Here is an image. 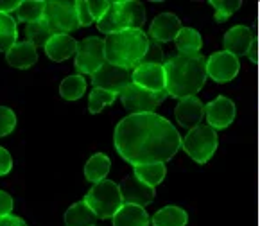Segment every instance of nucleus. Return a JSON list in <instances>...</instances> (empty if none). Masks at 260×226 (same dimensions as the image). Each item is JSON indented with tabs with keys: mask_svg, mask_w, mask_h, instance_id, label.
Segmentation results:
<instances>
[{
	"mask_svg": "<svg viewBox=\"0 0 260 226\" xmlns=\"http://www.w3.org/2000/svg\"><path fill=\"white\" fill-rule=\"evenodd\" d=\"M203 115H205V106L196 95L181 99L176 106V119L185 127H192V130L198 127L201 124V120H203Z\"/></svg>",
	"mask_w": 260,
	"mask_h": 226,
	"instance_id": "obj_17",
	"label": "nucleus"
},
{
	"mask_svg": "<svg viewBox=\"0 0 260 226\" xmlns=\"http://www.w3.org/2000/svg\"><path fill=\"white\" fill-rule=\"evenodd\" d=\"M110 167H111L110 158L103 153H97L84 165V176H86L88 181L99 183V181L106 180L108 173H110Z\"/></svg>",
	"mask_w": 260,
	"mask_h": 226,
	"instance_id": "obj_23",
	"label": "nucleus"
},
{
	"mask_svg": "<svg viewBox=\"0 0 260 226\" xmlns=\"http://www.w3.org/2000/svg\"><path fill=\"white\" fill-rule=\"evenodd\" d=\"M16 20L6 13H0V52H8L16 43Z\"/></svg>",
	"mask_w": 260,
	"mask_h": 226,
	"instance_id": "obj_27",
	"label": "nucleus"
},
{
	"mask_svg": "<svg viewBox=\"0 0 260 226\" xmlns=\"http://www.w3.org/2000/svg\"><path fill=\"white\" fill-rule=\"evenodd\" d=\"M205 115H207L208 126L214 130H224L235 119V104L228 97H217L210 101L205 106Z\"/></svg>",
	"mask_w": 260,
	"mask_h": 226,
	"instance_id": "obj_14",
	"label": "nucleus"
},
{
	"mask_svg": "<svg viewBox=\"0 0 260 226\" xmlns=\"http://www.w3.org/2000/svg\"><path fill=\"white\" fill-rule=\"evenodd\" d=\"M167 95V92H149V90L131 83L120 93V99H122L124 108L129 111V115H138V113H153V110H156Z\"/></svg>",
	"mask_w": 260,
	"mask_h": 226,
	"instance_id": "obj_8",
	"label": "nucleus"
},
{
	"mask_svg": "<svg viewBox=\"0 0 260 226\" xmlns=\"http://www.w3.org/2000/svg\"><path fill=\"white\" fill-rule=\"evenodd\" d=\"M15 127H16L15 111L8 106H0V138L8 137Z\"/></svg>",
	"mask_w": 260,
	"mask_h": 226,
	"instance_id": "obj_32",
	"label": "nucleus"
},
{
	"mask_svg": "<svg viewBox=\"0 0 260 226\" xmlns=\"http://www.w3.org/2000/svg\"><path fill=\"white\" fill-rule=\"evenodd\" d=\"M181 31V22L176 15L172 13H161L153 20L149 27V36L158 43H167L176 40Z\"/></svg>",
	"mask_w": 260,
	"mask_h": 226,
	"instance_id": "obj_15",
	"label": "nucleus"
},
{
	"mask_svg": "<svg viewBox=\"0 0 260 226\" xmlns=\"http://www.w3.org/2000/svg\"><path fill=\"white\" fill-rule=\"evenodd\" d=\"M113 226H149V215L144 207L124 203L113 215Z\"/></svg>",
	"mask_w": 260,
	"mask_h": 226,
	"instance_id": "obj_20",
	"label": "nucleus"
},
{
	"mask_svg": "<svg viewBox=\"0 0 260 226\" xmlns=\"http://www.w3.org/2000/svg\"><path fill=\"white\" fill-rule=\"evenodd\" d=\"M0 226H27V224L23 219L15 217V215H8V217L0 219Z\"/></svg>",
	"mask_w": 260,
	"mask_h": 226,
	"instance_id": "obj_38",
	"label": "nucleus"
},
{
	"mask_svg": "<svg viewBox=\"0 0 260 226\" xmlns=\"http://www.w3.org/2000/svg\"><path fill=\"white\" fill-rule=\"evenodd\" d=\"M133 83L149 92H165L164 65L156 61H144L133 70Z\"/></svg>",
	"mask_w": 260,
	"mask_h": 226,
	"instance_id": "obj_12",
	"label": "nucleus"
},
{
	"mask_svg": "<svg viewBox=\"0 0 260 226\" xmlns=\"http://www.w3.org/2000/svg\"><path fill=\"white\" fill-rule=\"evenodd\" d=\"M13 167V158L8 153V149L0 147V176H6V174L11 171Z\"/></svg>",
	"mask_w": 260,
	"mask_h": 226,
	"instance_id": "obj_36",
	"label": "nucleus"
},
{
	"mask_svg": "<svg viewBox=\"0 0 260 226\" xmlns=\"http://www.w3.org/2000/svg\"><path fill=\"white\" fill-rule=\"evenodd\" d=\"M45 6L47 2H43V0H23L16 9V16H18L20 22L25 23L38 22V20H43Z\"/></svg>",
	"mask_w": 260,
	"mask_h": 226,
	"instance_id": "obj_26",
	"label": "nucleus"
},
{
	"mask_svg": "<svg viewBox=\"0 0 260 226\" xmlns=\"http://www.w3.org/2000/svg\"><path fill=\"white\" fill-rule=\"evenodd\" d=\"M43 20L50 27L54 35H69V33L79 29V18H77L76 2L70 0H54L47 2Z\"/></svg>",
	"mask_w": 260,
	"mask_h": 226,
	"instance_id": "obj_7",
	"label": "nucleus"
},
{
	"mask_svg": "<svg viewBox=\"0 0 260 226\" xmlns=\"http://www.w3.org/2000/svg\"><path fill=\"white\" fill-rule=\"evenodd\" d=\"M18 6H20L18 0H0V13L9 15L11 11H16Z\"/></svg>",
	"mask_w": 260,
	"mask_h": 226,
	"instance_id": "obj_37",
	"label": "nucleus"
},
{
	"mask_svg": "<svg viewBox=\"0 0 260 226\" xmlns=\"http://www.w3.org/2000/svg\"><path fill=\"white\" fill-rule=\"evenodd\" d=\"M181 147L194 162L207 164L217 151V133L208 124L207 126L199 124L198 127L188 131L187 137L181 140Z\"/></svg>",
	"mask_w": 260,
	"mask_h": 226,
	"instance_id": "obj_6",
	"label": "nucleus"
},
{
	"mask_svg": "<svg viewBox=\"0 0 260 226\" xmlns=\"http://www.w3.org/2000/svg\"><path fill=\"white\" fill-rule=\"evenodd\" d=\"M149 38L142 31H122L104 38V58L106 63L122 67V69H137L144 63L149 54Z\"/></svg>",
	"mask_w": 260,
	"mask_h": 226,
	"instance_id": "obj_3",
	"label": "nucleus"
},
{
	"mask_svg": "<svg viewBox=\"0 0 260 226\" xmlns=\"http://www.w3.org/2000/svg\"><path fill=\"white\" fill-rule=\"evenodd\" d=\"M77 50V42L70 35H54L45 45V52L52 61L59 63L72 58Z\"/></svg>",
	"mask_w": 260,
	"mask_h": 226,
	"instance_id": "obj_19",
	"label": "nucleus"
},
{
	"mask_svg": "<svg viewBox=\"0 0 260 226\" xmlns=\"http://www.w3.org/2000/svg\"><path fill=\"white\" fill-rule=\"evenodd\" d=\"M25 36L27 42L32 43L35 47H45L49 43V40L54 36V33L50 31V27L47 25L45 20H38V22L27 23Z\"/></svg>",
	"mask_w": 260,
	"mask_h": 226,
	"instance_id": "obj_29",
	"label": "nucleus"
},
{
	"mask_svg": "<svg viewBox=\"0 0 260 226\" xmlns=\"http://www.w3.org/2000/svg\"><path fill=\"white\" fill-rule=\"evenodd\" d=\"M84 201L101 219H113V215L124 205L120 187L110 180H103L93 185L84 198Z\"/></svg>",
	"mask_w": 260,
	"mask_h": 226,
	"instance_id": "obj_5",
	"label": "nucleus"
},
{
	"mask_svg": "<svg viewBox=\"0 0 260 226\" xmlns=\"http://www.w3.org/2000/svg\"><path fill=\"white\" fill-rule=\"evenodd\" d=\"M115 99H117V93L108 92V90H103V88H93L92 93L88 95L90 113H99V111H103L106 106L113 104Z\"/></svg>",
	"mask_w": 260,
	"mask_h": 226,
	"instance_id": "obj_30",
	"label": "nucleus"
},
{
	"mask_svg": "<svg viewBox=\"0 0 260 226\" xmlns=\"http://www.w3.org/2000/svg\"><path fill=\"white\" fill-rule=\"evenodd\" d=\"M146 22V9L140 2L122 0L111 2L106 15L97 22L99 31L104 35H117L122 31H140Z\"/></svg>",
	"mask_w": 260,
	"mask_h": 226,
	"instance_id": "obj_4",
	"label": "nucleus"
},
{
	"mask_svg": "<svg viewBox=\"0 0 260 226\" xmlns=\"http://www.w3.org/2000/svg\"><path fill=\"white\" fill-rule=\"evenodd\" d=\"M181 140L176 127L154 111L127 115L113 135L119 154L131 165L165 164L178 153Z\"/></svg>",
	"mask_w": 260,
	"mask_h": 226,
	"instance_id": "obj_1",
	"label": "nucleus"
},
{
	"mask_svg": "<svg viewBox=\"0 0 260 226\" xmlns=\"http://www.w3.org/2000/svg\"><path fill=\"white\" fill-rule=\"evenodd\" d=\"M165 173V164H146V165H135V176L138 178L140 181H144L149 187H156L164 181Z\"/></svg>",
	"mask_w": 260,
	"mask_h": 226,
	"instance_id": "obj_25",
	"label": "nucleus"
},
{
	"mask_svg": "<svg viewBox=\"0 0 260 226\" xmlns=\"http://www.w3.org/2000/svg\"><path fill=\"white\" fill-rule=\"evenodd\" d=\"M212 8L215 9V20L224 22L241 8V0H210Z\"/></svg>",
	"mask_w": 260,
	"mask_h": 226,
	"instance_id": "obj_31",
	"label": "nucleus"
},
{
	"mask_svg": "<svg viewBox=\"0 0 260 226\" xmlns=\"http://www.w3.org/2000/svg\"><path fill=\"white\" fill-rule=\"evenodd\" d=\"M76 9H77V18H79L81 27H90L93 22H95L92 13H90V9H88V0H77Z\"/></svg>",
	"mask_w": 260,
	"mask_h": 226,
	"instance_id": "obj_33",
	"label": "nucleus"
},
{
	"mask_svg": "<svg viewBox=\"0 0 260 226\" xmlns=\"http://www.w3.org/2000/svg\"><path fill=\"white\" fill-rule=\"evenodd\" d=\"M131 83H133V69H122L111 63H104L92 76V84L95 88L108 90L117 95H120Z\"/></svg>",
	"mask_w": 260,
	"mask_h": 226,
	"instance_id": "obj_10",
	"label": "nucleus"
},
{
	"mask_svg": "<svg viewBox=\"0 0 260 226\" xmlns=\"http://www.w3.org/2000/svg\"><path fill=\"white\" fill-rule=\"evenodd\" d=\"M165 92L176 99L194 97L207 81V59L199 56H172L164 63Z\"/></svg>",
	"mask_w": 260,
	"mask_h": 226,
	"instance_id": "obj_2",
	"label": "nucleus"
},
{
	"mask_svg": "<svg viewBox=\"0 0 260 226\" xmlns=\"http://www.w3.org/2000/svg\"><path fill=\"white\" fill-rule=\"evenodd\" d=\"M253 47V33L246 25L232 27L224 35V50L234 56H246Z\"/></svg>",
	"mask_w": 260,
	"mask_h": 226,
	"instance_id": "obj_16",
	"label": "nucleus"
},
{
	"mask_svg": "<svg viewBox=\"0 0 260 226\" xmlns=\"http://www.w3.org/2000/svg\"><path fill=\"white\" fill-rule=\"evenodd\" d=\"M11 210H13V198L8 192L0 190V219L11 215Z\"/></svg>",
	"mask_w": 260,
	"mask_h": 226,
	"instance_id": "obj_35",
	"label": "nucleus"
},
{
	"mask_svg": "<svg viewBox=\"0 0 260 226\" xmlns=\"http://www.w3.org/2000/svg\"><path fill=\"white\" fill-rule=\"evenodd\" d=\"M84 90H86V81L81 74L77 76H69L61 81L59 84V95L65 101H77L84 95Z\"/></svg>",
	"mask_w": 260,
	"mask_h": 226,
	"instance_id": "obj_28",
	"label": "nucleus"
},
{
	"mask_svg": "<svg viewBox=\"0 0 260 226\" xmlns=\"http://www.w3.org/2000/svg\"><path fill=\"white\" fill-rule=\"evenodd\" d=\"M187 212L180 207H165L158 210L151 219L153 226H185L187 224Z\"/></svg>",
	"mask_w": 260,
	"mask_h": 226,
	"instance_id": "obj_24",
	"label": "nucleus"
},
{
	"mask_svg": "<svg viewBox=\"0 0 260 226\" xmlns=\"http://www.w3.org/2000/svg\"><path fill=\"white\" fill-rule=\"evenodd\" d=\"M6 59L13 69H31L38 61L36 47L29 42H16L11 49L6 52Z\"/></svg>",
	"mask_w": 260,
	"mask_h": 226,
	"instance_id": "obj_18",
	"label": "nucleus"
},
{
	"mask_svg": "<svg viewBox=\"0 0 260 226\" xmlns=\"http://www.w3.org/2000/svg\"><path fill=\"white\" fill-rule=\"evenodd\" d=\"M239 58L234 54L215 52L207 59V76H210L217 83H228L239 74Z\"/></svg>",
	"mask_w": 260,
	"mask_h": 226,
	"instance_id": "obj_11",
	"label": "nucleus"
},
{
	"mask_svg": "<svg viewBox=\"0 0 260 226\" xmlns=\"http://www.w3.org/2000/svg\"><path fill=\"white\" fill-rule=\"evenodd\" d=\"M106 63L104 58V40L97 38V36H88L77 42L76 50V69L77 72L83 74H93Z\"/></svg>",
	"mask_w": 260,
	"mask_h": 226,
	"instance_id": "obj_9",
	"label": "nucleus"
},
{
	"mask_svg": "<svg viewBox=\"0 0 260 226\" xmlns=\"http://www.w3.org/2000/svg\"><path fill=\"white\" fill-rule=\"evenodd\" d=\"M119 187L126 205H138V207L146 208V205H149L154 200V188L140 181L135 174L124 178Z\"/></svg>",
	"mask_w": 260,
	"mask_h": 226,
	"instance_id": "obj_13",
	"label": "nucleus"
},
{
	"mask_svg": "<svg viewBox=\"0 0 260 226\" xmlns=\"http://www.w3.org/2000/svg\"><path fill=\"white\" fill-rule=\"evenodd\" d=\"M110 4L111 2H108V0H88V9L95 22H99L106 15V11L110 9Z\"/></svg>",
	"mask_w": 260,
	"mask_h": 226,
	"instance_id": "obj_34",
	"label": "nucleus"
},
{
	"mask_svg": "<svg viewBox=\"0 0 260 226\" xmlns=\"http://www.w3.org/2000/svg\"><path fill=\"white\" fill-rule=\"evenodd\" d=\"M95 221H97V214L86 205V201L74 203L65 212L67 226H95Z\"/></svg>",
	"mask_w": 260,
	"mask_h": 226,
	"instance_id": "obj_22",
	"label": "nucleus"
},
{
	"mask_svg": "<svg viewBox=\"0 0 260 226\" xmlns=\"http://www.w3.org/2000/svg\"><path fill=\"white\" fill-rule=\"evenodd\" d=\"M176 49L181 56H199V50H201V35H199L196 29L192 27H181L180 35L176 36Z\"/></svg>",
	"mask_w": 260,
	"mask_h": 226,
	"instance_id": "obj_21",
	"label": "nucleus"
}]
</instances>
